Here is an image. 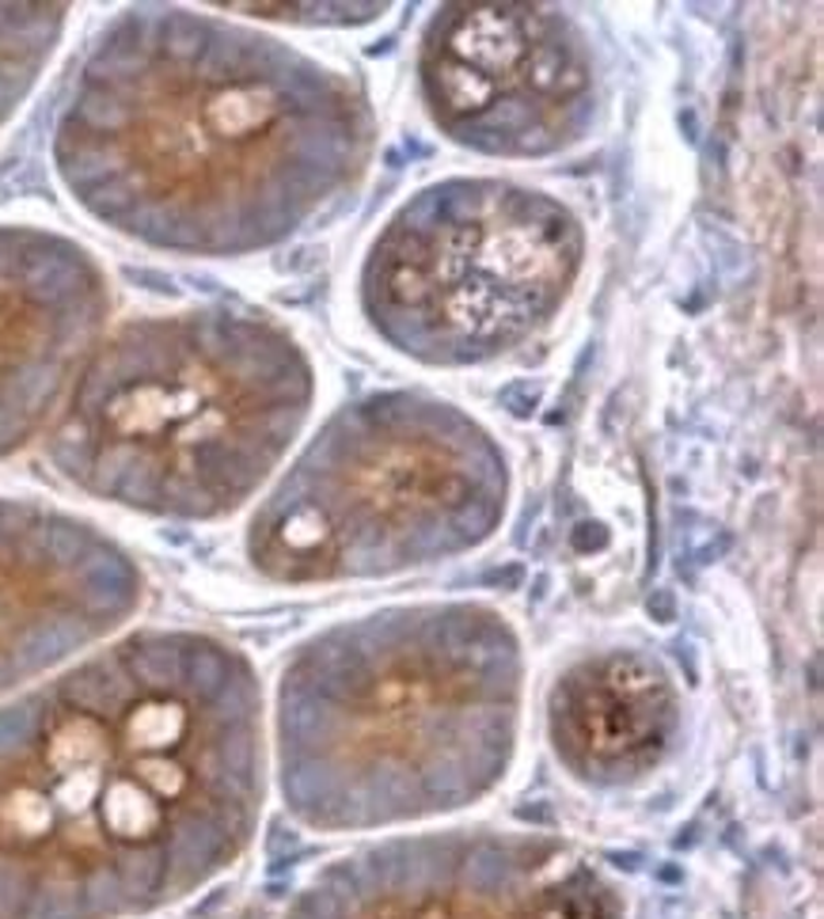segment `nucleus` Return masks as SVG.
<instances>
[{
  "label": "nucleus",
  "mask_w": 824,
  "mask_h": 919,
  "mask_svg": "<svg viewBox=\"0 0 824 919\" xmlns=\"http://www.w3.org/2000/svg\"><path fill=\"white\" fill-rule=\"evenodd\" d=\"M267 805L244 650L138 631L0 703V919H141L217 882Z\"/></svg>",
  "instance_id": "nucleus-1"
},
{
  "label": "nucleus",
  "mask_w": 824,
  "mask_h": 919,
  "mask_svg": "<svg viewBox=\"0 0 824 919\" xmlns=\"http://www.w3.org/2000/svg\"><path fill=\"white\" fill-rule=\"evenodd\" d=\"M285 919H627V908L612 877L555 836L449 828L354 847Z\"/></svg>",
  "instance_id": "nucleus-8"
},
{
  "label": "nucleus",
  "mask_w": 824,
  "mask_h": 919,
  "mask_svg": "<svg viewBox=\"0 0 824 919\" xmlns=\"http://www.w3.org/2000/svg\"><path fill=\"white\" fill-rule=\"evenodd\" d=\"M525 673L521 635L486 601L388 604L308 635L270 710L285 813L342 836L479 805L517 761Z\"/></svg>",
  "instance_id": "nucleus-3"
},
{
  "label": "nucleus",
  "mask_w": 824,
  "mask_h": 919,
  "mask_svg": "<svg viewBox=\"0 0 824 919\" xmlns=\"http://www.w3.org/2000/svg\"><path fill=\"white\" fill-rule=\"evenodd\" d=\"M311 403V357L282 323L236 308L164 311L99 339L46 452L87 498L205 525L267 486Z\"/></svg>",
  "instance_id": "nucleus-4"
},
{
  "label": "nucleus",
  "mask_w": 824,
  "mask_h": 919,
  "mask_svg": "<svg viewBox=\"0 0 824 919\" xmlns=\"http://www.w3.org/2000/svg\"><path fill=\"white\" fill-rule=\"evenodd\" d=\"M69 27V4H0V126L23 107Z\"/></svg>",
  "instance_id": "nucleus-12"
},
{
  "label": "nucleus",
  "mask_w": 824,
  "mask_h": 919,
  "mask_svg": "<svg viewBox=\"0 0 824 919\" xmlns=\"http://www.w3.org/2000/svg\"><path fill=\"white\" fill-rule=\"evenodd\" d=\"M684 707L669 665L643 650H600L548 692V741L570 779L620 790L650 779L673 753Z\"/></svg>",
  "instance_id": "nucleus-11"
},
{
  "label": "nucleus",
  "mask_w": 824,
  "mask_h": 919,
  "mask_svg": "<svg viewBox=\"0 0 824 919\" xmlns=\"http://www.w3.org/2000/svg\"><path fill=\"white\" fill-rule=\"evenodd\" d=\"M514 475L494 434L449 399L376 391L319 426L247 525L278 586L426 570L498 537Z\"/></svg>",
  "instance_id": "nucleus-5"
},
{
  "label": "nucleus",
  "mask_w": 824,
  "mask_h": 919,
  "mask_svg": "<svg viewBox=\"0 0 824 919\" xmlns=\"http://www.w3.org/2000/svg\"><path fill=\"white\" fill-rule=\"evenodd\" d=\"M145 574L115 537L58 506L0 498V699L126 627Z\"/></svg>",
  "instance_id": "nucleus-9"
},
{
  "label": "nucleus",
  "mask_w": 824,
  "mask_h": 919,
  "mask_svg": "<svg viewBox=\"0 0 824 919\" xmlns=\"http://www.w3.org/2000/svg\"><path fill=\"white\" fill-rule=\"evenodd\" d=\"M419 92L468 153L555 156L597 122L593 43L555 4H445L422 31Z\"/></svg>",
  "instance_id": "nucleus-7"
},
{
  "label": "nucleus",
  "mask_w": 824,
  "mask_h": 919,
  "mask_svg": "<svg viewBox=\"0 0 824 919\" xmlns=\"http://www.w3.org/2000/svg\"><path fill=\"white\" fill-rule=\"evenodd\" d=\"M362 80L175 4L103 27L54 126V172L103 228L187 259L285 244L365 175Z\"/></svg>",
  "instance_id": "nucleus-2"
},
{
  "label": "nucleus",
  "mask_w": 824,
  "mask_h": 919,
  "mask_svg": "<svg viewBox=\"0 0 824 919\" xmlns=\"http://www.w3.org/2000/svg\"><path fill=\"white\" fill-rule=\"evenodd\" d=\"M107 316L110 282L84 244L54 228L0 225V460L54 422Z\"/></svg>",
  "instance_id": "nucleus-10"
},
{
  "label": "nucleus",
  "mask_w": 824,
  "mask_h": 919,
  "mask_svg": "<svg viewBox=\"0 0 824 919\" xmlns=\"http://www.w3.org/2000/svg\"><path fill=\"white\" fill-rule=\"evenodd\" d=\"M232 12L255 15V20H278V23H308V27H357V23L380 20L388 8L384 4H232Z\"/></svg>",
  "instance_id": "nucleus-13"
},
{
  "label": "nucleus",
  "mask_w": 824,
  "mask_h": 919,
  "mask_svg": "<svg viewBox=\"0 0 824 919\" xmlns=\"http://www.w3.org/2000/svg\"><path fill=\"white\" fill-rule=\"evenodd\" d=\"M586 267L581 217L540 187L456 175L407 198L365 251L357 301L376 339L434 369L532 342Z\"/></svg>",
  "instance_id": "nucleus-6"
}]
</instances>
